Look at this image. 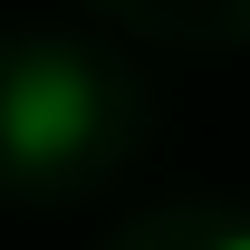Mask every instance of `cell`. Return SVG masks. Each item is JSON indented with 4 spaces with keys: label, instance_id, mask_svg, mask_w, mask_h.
<instances>
[{
    "label": "cell",
    "instance_id": "cell-1",
    "mask_svg": "<svg viewBox=\"0 0 250 250\" xmlns=\"http://www.w3.org/2000/svg\"><path fill=\"white\" fill-rule=\"evenodd\" d=\"M96 125V87L77 77L67 58H29L20 77H10V96H0V135H10V154H67L77 135Z\"/></svg>",
    "mask_w": 250,
    "mask_h": 250
},
{
    "label": "cell",
    "instance_id": "cell-2",
    "mask_svg": "<svg viewBox=\"0 0 250 250\" xmlns=\"http://www.w3.org/2000/svg\"><path fill=\"white\" fill-rule=\"evenodd\" d=\"M221 250H250V231H231V241H221Z\"/></svg>",
    "mask_w": 250,
    "mask_h": 250
}]
</instances>
